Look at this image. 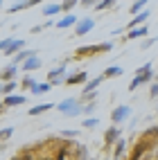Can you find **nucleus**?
I'll return each mask as SVG.
<instances>
[{
    "mask_svg": "<svg viewBox=\"0 0 158 160\" xmlns=\"http://www.w3.org/2000/svg\"><path fill=\"white\" fill-rule=\"evenodd\" d=\"M113 50V43L106 41V43H99V45H81L75 50V59H93L97 54H106V52Z\"/></svg>",
    "mask_w": 158,
    "mask_h": 160,
    "instance_id": "1",
    "label": "nucleus"
},
{
    "mask_svg": "<svg viewBox=\"0 0 158 160\" xmlns=\"http://www.w3.org/2000/svg\"><path fill=\"white\" fill-rule=\"evenodd\" d=\"M57 111L63 117H77V115H84V104L79 102V97H68L57 104Z\"/></svg>",
    "mask_w": 158,
    "mask_h": 160,
    "instance_id": "2",
    "label": "nucleus"
},
{
    "mask_svg": "<svg viewBox=\"0 0 158 160\" xmlns=\"http://www.w3.org/2000/svg\"><path fill=\"white\" fill-rule=\"evenodd\" d=\"M120 135H122V131H120V126H115V124H111L106 131H104V153H111V149H113V144L120 140Z\"/></svg>",
    "mask_w": 158,
    "mask_h": 160,
    "instance_id": "3",
    "label": "nucleus"
},
{
    "mask_svg": "<svg viewBox=\"0 0 158 160\" xmlns=\"http://www.w3.org/2000/svg\"><path fill=\"white\" fill-rule=\"evenodd\" d=\"M66 77H68V63H66V61L48 72V81L52 83V86H61V83L66 81Z\"/></svg>",
    "mask_w": 158,
    "mask_h": 160,
    "instance_id": "4",
    "label": "nucleus"
},
{
    "mask_svg": "<svg viewBox=\"0 0 158 160\" xmlns=\"http://www.w3.org/2000/svg\"><path fill=\"white\" fill-rule=\"evenodd\" d=\"M129 117H131V108L126 104H120V106H115V108L111 111V122L115 126H120L124 120H129Z\"/></svg>",
    "mask_w": 158,
    "mask_h": 160,
    "instance_id": "5",
    "label": "nucleus"
},
{
    "mask_svg": "<svg viewBox=\"0 0 158 160\" xmlns=\"http://www.w3.org/2000/svg\"><path fill=\"white\" fill-rule=\"evenodd\" d=\"M154 77H156V74H154V70H147V72L135 74V77L129 81V90H131V92H133V90H138V88L142 86V83H147V81H154Z\"/></svg>",
    "mask_w": 158,
    "mask_h": 160,
    "instance_id": "6",
    "label": "nucleus"
},
{
    "mask_svg": "<svg viewBox=\"0 0 158 160\" xmlns=\"http://www.w3.org/2000/svg\"><path fill=\"white\" fill-rule=\"evenodd\" d=\"M93 27H95V20H93L90 16L79 18V20H77V25H75V36H86Z\"/></svg>",
    "mask_w": 158,
    "mask_h": 160,
    "instance_id": "7",
    "label": "nucleus"
},
{
    "mask_svg": "<svg viewBox=\"0 0 158 160\" xmlns=\"http://www.w3.org/2000/svg\"><path fill=\"white\" fill-rule=\"evenodd\" d=\"M86 81H88V72H86V70H79V72L68 74L63 83H66V86H84Z\"/></svg>",
    "mask_w": 158,
    "mask_h": 160,
    "instance_id": "8",
    "label": "nucleus"
},
{
    "mask_svg": "<svg viewBox=\"0 0 158 160\" xmlns=\"http://www.w3.org/2000/svg\"><path fill=\"white\" fill-rule=\"evenodd\" d=\"M147 34H149V27H147V25H140V27H131V29H126V34H124V41L147 38Z\"/></svg>",
    "mask_w": 158,
    "mask_h": 160,
    "instance_id": "9",
    "label": "nucleus"
},
{
    "mask_svg": "<svg viewBox=\"0 0 158 160\" xmlns=\"http://www.w3.org/2000/svg\"><path fill=\"white\" fill-rule=\"evenodd\" d=\"M18 74V66L16 63H7V66L0 68V81H14Z\"/></svg>",
    "mask_w": 158,
    "mask_h": 160,
    "instance_id": "10",
    "label": "nucleus"
},
{
    "mask_svg": "<svg viewBox=\"0 0 158 160\" xmlns=\"http://www.w3.org/2000/svg\"><path fill=\"white\" fill-rule=\"evenodd\" d=\"M27 102V97H25V95H5V97H3V104L7 106V108H14V106H23Z\"/></svg>",
    "mask_w": 158,
    "mask_h": 160,
    "instance_id": "11",
    "label": "nucleus"
},
{
    "mask_svg": "<svg viewBox=\"0 0 158 160\" xmlns=\"http://www.w3.org/2000/svg\"><path fill=\"white\" fill-rule=\"evenodd\" d=\"M126 156V140H120L113 144V149H111V160H122Z\"/></svg>",
    "mask_w": 158,
    "mask_h": 160,
    "instance_id": "12",
    "label": "nucleus"
},
{
    "mask_svg": "<svg viewBox=\"0 0 158 160\" xmlns=\"http://www.w3.org/2000/svg\"><path fill=\"white\" fill-rule=\"evenodd\" d=\"M102 81H106V79H104V74H97V77H95V79H88V81H86V83H84V86H81V95L95 92V90L99 88V83H102Z\"/></svg>",
    "mask_w": 158,
    "mask_h": 160,
    "instance_id": "13",
    "label": "nucleus"
},
{
    "mask_svg": "<svg viewBox=\"0 0 158 160\" xmlns=\"http://www.w3.org/2000/svg\"><path fill=\"white\" fill-rule=\"evenodd\" d=\"M41 66H43V61L38 59V54H34V57H29V59L23 61V72H25V74H27V72H34V70H38Z\"/></svg>",
    "mask_w": 158,
    "mask_h": 160,
    "instance_id": "14",
    "label": "nucleus"
},
{
    "mask_svg": "<svg viewBox=\"0 0 158 160\" xmlns=\"http://www.w3.org/2000/svg\"><path fill=\"white\" fill-rule=\"evenodd\" d=\"M52 108H57V104H36V106H32V108L27 111V115L29 117H36V115H43V113H48V111H52Z\"/></svg>",
    "mask_w": 158,
    "mask_h": 160,
    "instance_id": "15",
    "label": "nucleus"
},
{
    "mask_svg": "<svg viewBox=\"0 0 158 160\" xmlns=\"http://www.w3.org/2000/svg\"><path fill=\"white\" fill-rule=\"evenodd\" d=\"M23 48H25V41H23V38H14L12 43L5 48V57H14V54H18Z\"/></svg>",
    "mask_w": 158,
    "mask_h": 160,
    "instance_id": "16",
    "label": "nucleus"
},
{
    "mask_svg": "<svg viewBox=\"0 0 158 160\" xmlns=\"http://www.w3.org/2000/svg\"><path fill=\"white\" fill-rule=\"evenodd\" d=\"M149 16H151V12H147V9H145V12H140V14H135V16L131 18V23L126 25V29H131V27H140V25H145L147 20H149Z\"/></svg>",
    "mask_w": 158,
    "mask_h": 160,
    "instance_id": "17",
    "label": "nucleus"
},
{
    "mask_svg": "<svg viewBox=\"0 0 158 160\" xmlns=\"http://www.w3.org/2000/svg\"><path fill=\"white\" fill-rule=\"evenodd\" d=\"M75 25H77V16L75 14H66L63 18H59V23H57L59 29H68V27H75Z\"/></svg>",
    "mask_w": 158,
    "mask_h": 160,
    "instance_id": "18",
    "label": "nucleus"
},
{
    "mask_svg": "<svg viewBox=\"0 0 158 160\" xmlns=\"http://www.w3.org/2000/svg\"><path fill=\"white\" fill-rule=\"evenodd\" d=\"M36 83H38V81H36L34 77H32V74H25V77H23V81H18V86L23 88L25 92H32V90L36 88Z\"/></svg>",
    "mask_w": 158,
    "mask_h": 160,
    "instance_id": "19",
    "label": "nucleus"
},
{
    "mask_svg": "<svg viewBox=\"0 0 158 160\" xmlns=\"http://www.w3.org/2000/svg\"><path fill=\"white\" fill-rule=\"evenodd\" d=\"M43 16H48V18H52V16H57V14H61V2H50V5H43Z\"/></svg>",
    "mask_w": 158,
    "mask_h": 160,
    "instance_id": "20",
    "label": "nucleus"
},
{
    "mask_svg": "<svg viewBox=\"0 0 158 160\" xmlns=\"http://www.w3.org/2000/svg\"><path fill=\"white\" fill-rule=\"evenodd\" d=\"M34 54H36L34 50H27V48H23V50L18 52V54H14V57H12V63H16V66H18V63H23L25 59H29V57H34Z\"/></svg>",
    "mask_w": 158,
    "mask_h": 160,
    "instance_id": "21",
    "label": "nucleus"
},
{
    "mask_svg": "<svg viewBox=\"0 0 158 160\" xmlns=\"http://www.w3.org/2000/svg\"><path fill=\"white\" fill-rule=\"evenodd\" d=\"M72 156H75V160H90L88 158V149L84 147V144H75V149H72Z\"/></svg>",
    "mask_w": 158,
    "mask_h": 160,
    "instance_id": "22",
    "label": "nucleus"
},
{
    "mask_svg": "<svg viewBox=\"0 0 158 160\" xmlns=\"http://www.w3.org/2000/svg\"><path fill=\"white\" fill-rule=\"evenodd\" d=\"M122 72H124V70H122V66H109L102 74H104V79H115V77H120Z\"/></svg>",
    "mask_w": 158,
    "mask_h": 160,
    "instance_id": "23",
    "label": "nucleus"
},
{
    "mask_svg": "<svg viewBox=\"0 0 158 160\" xmlns=\"http://www.w3.org/2000/svg\"><path fill=\"white\" fill-rule=\"evenodd\" d=\"M27 7H29L27 0H16V2L7 9V14H18V12H23V9H27Z\"/></svg>",
    "mask_w": 158,
    "mask_h": 160,
    "instance_id": "24",
    "label": "nucleus"
},
{
    "mask_svg": "<svg viewBox=\"0 0 158 160\" xmlns=\"http://www.w3.org/2000/svg\"><path fill=\"white\" fill-rule=\"evenodd\" d=\"M97 126H99V117H93V115H88L81 122V129H97Z\"/></svg>",
    "mask_w": 158,
    "mask_h": 160,
    "instance_id": "25",
    "label": "nucleus"
},
{
    "mask_svg": "<svg viewBox=\"0 0 158 160\" xmlns=\"http://www.w3.org/2000/svg\"><path fill=\"white\" fill-rule=\"evenodd\" d=\"M147 2H149V0H133V5L129 7V14H131V16L140 14V12H142V7H145Z\"/></svg>",
    "mask_w": 158,
    "mask_h": 160,
    "instance_id": "26",
    "label": "nucleus"
},
{
    "mask_svg": "<svg viewBox=\"0 0 158 160\" xmlns=\"http://www.w3.org/2000/svg\"><path fill=\"white\" fill-rule=\"evenodd\" d=\"M77 5H79V0H61V12L63 14H70Z\"/></svg>",
    "mask_w": 158,
    "mask_h": 160,
    "instance_id": "27",
    "label": "nucleus"
},
{
    "mask_svg": "<svg viewBox=\"0 0 158 160\" xmlns=\"http://www.w3.org/2000/svg\"><path fill=\"white\" fill-rule=\"evenodd\" d=\"M50 90H52V83L50 81H43V83H36V88L32 90V92H34V95H45Z\"/></svg>",
    "mask_w": 158,
    "mask_h": 160,
    "instance_id": "28",
    "label": "nucleus"
},
{
    "mask_svg": "<svg viewBox=\"0 0 158 160\" xmlns=\"http://www.w3.org/2000/svg\"><path fill=\"white\" fill-rule=\"evenodd\" d=\"M118 0H99L97 5H95V12H104V9H109V7H113Z\"/></svg>",
    "mask_w": 158,
    "mask_h": 160,
    "instance_id": "29",
    "label": "nucleus"
},
{
    "mask_svg": "<svg viewBox=\"0 0 158 160\" xmlns=\"http://www.w3.org/2000/svg\"><path fill=\"white\" fill-rule=\"evenodd\" d=\"M12 135H14V126H5V129H0V142H7Z\"/></svg>",
    "mask_w": 158,
    "mask_h": 160,
    "instance_id": "30",
    "label": "nucleus"
},
{
    "mask_svg": "<svg viewBox=\"0 0 158 160\" xmlns=\"http://www.w3.org/2000/svg\"><path fill=\"white\" fill-rule=\"evenodd\" d=\"M16 88H18V81H5V83H3V92H5V95H12Z\"/></svg>",
    "mask_w": 158,
    "mask_h": 160,
    "instance_id": "31",
    "label": "nucleus"
},
{
    "mask_svg": "<svg viewBox=\"0 0 158 160\" xmlns=\"http://www.w3.org/2000/svg\"><path fill=\"white\" fill-rule=\"evenodd\" d=\"M95 108H97V99H95V102H86V104H84V115H93Z\"/></svg>",
    "mask_w": 158,
    "mask_h": 160,
    "instance_id": "32",
    "label": "nucleus"
},
{
    "mask_svg": "<svg viewBox=\"0 0 158 160\" xmlns=\"http://www.w3.org/2000/svg\"><path fill=\"white\" fill-rule=\"evenodd\" d=\"M48 27H52V20H45L43 25H34L29 32H32V34H41V32H43V29H48Z\"/></svg>",
    "mask_w": 158,
    "mask_h": 160,
    "instance_id": "33",
    "label": "nucleus"
},
{
    "mask_svg": "<svg viewBox=\"0 0 158 160\" xmlns=\"http://www.w3.org/2000/svg\"><path fill=\"white\" fill-rule=\"evenodd\" d=\"M59 135H61V138H68V140H72L75 135H79V131H77V129H61Z\"/></svg>",
    "mask_w": 158,
    "mask_h": 160,
    "instance_id": "34",
    "label": "nucleus"
},
{
    "mask_svg": "<svg viewBox=\"0 0 158 160\" xmlns=\"http://www.w3.org/2000/svg\"><path fill=\"white\" fill-rule=\"evenodd\" d=\"M99 0H79V5L84 7V9H95V5H97Z\"/></svg>",
    "mask_w": 158,
    "mask_h": 160,
    "instance_id": "35",
    "label": "nucleus"
},
{
    "mask_svg": "<svg viewBox=\"0 0 158 160\" xmlns=\"http://www.w3.org/2000/svg\"><path fill=\"white\" fill-rule=\"evenodd\" d=\"M158 97V81H151V88H149V99Z\"/></svg>",
    "mask_w": 158,
    "mask_h": 160,
    "instance_id": "36",
    "label": "nucleus"
},
{
    "mask_svg": "<svg viewBox=\"0 0 158 160\" xmlns=\"http://www.w3.org/2000/svg\"><path fill=\"white\" fill-rule=\"evenodd\" d=\"M154 43H156V38H154V36H151V38H145V41H142V45H140V50H149Z\"/></svg>",
    "mask_w": 158,
    "mask_h": 160,
    "instance_id": "37",
    "label": "nucleus"
},
{
    "mask_svg": "<svg viewBox=\"0 0 158 160\" xmlns=\"http://www.w3.org/2000/svg\"><path fill=\"white\" fill-rule=\"evenodd\" d=\"M12 41H14V38H3V41H0V52H5V48L12 43Z\"/></svg>",
    "mask_w": 158,
    "mask_h": 160,
    "instance_id": "38",
    "label": "nucleus"
},
{
    "mask_svg": "<svg viewBox=\"0 0 158 160\" xmlns=\"http://www.w3.org/2000/svg\"><path fill=\"white\" fill-rule=\"evenodd\" d=\"M27 2H29V7H36V5H43L45 0H27Z\"/></svg>",
    "mask_w": 158,
    "mask_h": 160,
    "instance_id": "39",
    "label": "nucleus"
},
{
    "mask_svg": "<svg viewBox=\"0 0 158 160\" xmlns=\"http://www.w3.org/2000/svg\"><path fill=\"white\" fill-rule=\"evenodd\" d=\"M122 32H124V29H122V27H115V29H113V32H111V36H118V34H122Z\"/></svg>",
    "mask_w": 158,
    "mask_h": 160,
    "instance_id": "40",
    "label": "nucleus"
},
{
    "mask_svg": "<svg viewBox=\"0 0 158 160\" xmlns=\"http://www.w3.org/2000/svg\"><path fill=\"white\" fill-rule=\"evenodd\" d=\"M7 111H9V108H7V106H5V104H3V102H0V115H5V113H7Z\"/></svg>",
    "mask_w": 158,
    "mask_h": 160,
    "instance_id": "41",
    "label": "nucleus"
},
{
    "mask_svg": "<svg viewBox=\"0 0 158 160\" xmlns=\"http://www.w3.org/2000/svg\"><path fill=\"white\" fill-rule=\"evenodd\" d=\"M0 97H5V92H3V83H0Z\"/></svg>",
    "mask_w": 158,
    "mask_h": 160,
    "instance_id": "42",
    "label": "nucleus"
},
{
    "mask_svg": "<svg viewBox=\"0 0 158 160\" xmlns=\"http://www.w3.org/2000/svg\"><path fill=\"white\" fill-rule=\"evenodd\" d=\"M154 81H158V74H156V77H154Z\"/></svg>",
    "mask_w": 158,
    "mask_h": 160,
    "instance_id": "43",
    "label": "nucleus"
},
{
    "mask_svg": "<svg viewBox=\"0 0 158 160\" xmlns=\"http://www.w3.org/2000/svg\"><path fill=\"white\" fill-rule=\"evenodd\" d=\"M104 160H111V158H104Z\"/></svg>",
    "mask_w": 158,
    "mask_h": 160,
    "instance_id": "44",
    "label": "nucleus"
},
{
    "mask_svg": "<svg viewBox=\"0 0 158 160\" xmlns=\"http://www.w3.org/2000/svg\"><path fill=\"white\" fill-rule=\"evenodd\" d=\"M0 5H3V0H0Z\"/></svg>",
    "mask_w": 158,
    "mask_h": 160,
    "instance_id": "45",
    "label": "nucleus"
}]
</instances>
